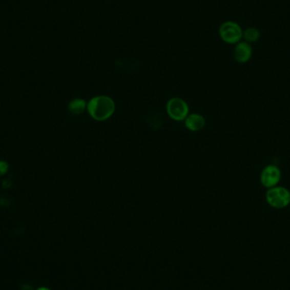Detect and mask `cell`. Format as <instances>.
I'll return each mask as SVG.
<instances>
[{"instance_id": "cell-5", "label": "cell", "mask_w": 290, "mask_h": 290, "mask_svg": "<svg viewBox=\"0 0 290 290\" xmlns=\"http://www.w3.org/2000/svg\"><path fill=\"white\" fill-rule=\"evenodd\" d=\"M281 178H282V172L280 168L274 164L266 165L260 174L261 184L266 190L279 185Z\"/></svg>"}, {"instance_id": "cell-8", "label": "cell", "mask_w": 290, "mask_h": 290, "mask_svg": "<svg viewBox=\"0 0 290 290\" xmlns=\"http://www.w3.org/2000/svg\"><path fill=\"white\" fill-rule=\"evenodd\" d=\"M87 106L88 103L84 98H74L68 103V111L74 116H79L84 113V111H87Z\"/></svg>"}, {"instance_id": "cell-4", "label": "cell", "mask_w": 290, "mask_h": 290, "mask_svg": "<svg viewBox=\"0 0 290 290\" xmlns=\"http://www.w3.org/2000/svg\"><path fill=\"white\" fill-rule=\"evenodd\" d=\"M167 111L170 118L177 121H184L190 114V107L181 98H172L167 103Z\"/></svg>"}, {"instance_id": "cell-1", "label": "cell", "mask_w": 290, "mask_h": 290, "mask_svg": "<svg viewBox=\"0 0 290 290\" xmlns=\"http://www.w3.org/2000/svg\"><path fill=\"white\" fill-rule=\"evenodd\" d=\"M116 111V103L111 97L98 95L88 102L87 111L92 118L98 121H103L111 118Z\"/></svg>"}, {"instance_id": "cell-11", "label": "cell", "mask_w": 290, "mask_h": 290, "mask_svg": "<svg viewBox=\"0 0 290 290\" xmlns=\"http://www.w3.org/2000/svg\"><path fill=\"white\" fill-rule=\"evenodd\" d=\"M36 290H50L49 288H46V287H41V288H38Z\"/></svg>"}, {"instance_id": "cell-9", "label": "cell", "mask_w": 290, "mask_h": 290, "mask_svg": "<svg viewBox=\"0 0 290 290\" xmlns=\"http://www.w3.org/2000/svg\"><path fill=\"white\" fill-rule=\"evenodd\" d=\"M261 32L258 28L255 27H248L243 31V41L248 43V44H255L258 42L261 38Z\"/></svg>"}, {"instance_id": "cell-3", "label": "cell", "mask_w": 290, "mask_h": 290, "mask_svg": "<svg viewBox=\"0 0 290 290\" xmlns=\"http://www.w3.org/2000/svg\"><path fill=\"white\" fill-rule=\"evenodd\" d=\"M243 31L240 25L227 20L220 26L219 35L221 40L229 45H237L243 40Z\"/></svg>"}, {"instance_id": "cell-7", "label": "cell", "mask_w": 290, "mask_h": 290, "mask_svg": "<svg viewBox=\"0 0 290 290\" xmlns=\"http://www.w3.org/2000/svg\"><path fill=\"white\" fill-rule=\"evenodd\" d=\"M185 127L191 132H198L204 128L205 119L199 114H189L184 120Z\"/></svg>"}, {"instance_id": "cell-10", "label": "cell", "mask_w": 290, "mask_h": 290, "mask_svg": "<svg viewBox=\"0 0 290 290\" xmlns=\"http://www.w3.org/2000/svg\"><path fill=\"white\" fill-rule=\"evenodd\" d=\"M9 169H10L9 164L5 160H0V176L6 174L9 172Z\"/></svg>"}, {"instance_id": "cell-6", "label": "cell", "mask_w": 290, "mask_h": 290, "mask_svg": "<svg viewBox=\"0 0 290 290\" xmlns=\"http://www.w3.org/2000/svg\"><path fill=\"white\" fill-rule=\"evenodd\" d=\"M253 55V48L251 44L240 41L235 45L234 49V59L239 64H245L251 60Z\"/></svg>"}, {"instance_id": "cell-2", "label": "cell", "mask_w": 290, "mask_h": 290, "mask_svg": "<svg viewBox=\"0 0 290 290\" xmlns=\"http://www.w3.org/2000/svg\"><path fill=\"white\" fill-rule=\"evenodd\" d=\"M266 201L274 209H284L290 204V191L283 186H276L266 190Z\"/></svg>"}]
</instances>
